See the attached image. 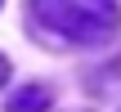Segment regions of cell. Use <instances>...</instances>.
<instances>
[{"mask_svg":"<svg viewBox=\"0 0 121 112\" xmlns=\"http://www.w3.org/2000/svg\"><path fill=\"white\" fill-rule=\"evenodd\" d=\"M4 112H49V90L45 85H22V90L9 94Z\"/></svg>","mask_w":121,"mask_h":112,"instance_id":"2","label":"cell"},{"mask_svg":"<svg viewBox=\"0 0 121 112\" xmlns=\"http://www.w3.org/2000/svg\"><path fill=\"white\" fill-rule=\"evenodd\" d=\"M31 18L72 45L108 40L121 27V9L112 0H31Z\"/></svg>","mask_w":121,"mask_h":112,"instance_id":"1","label":"cell"},{"mask_svg":"<svg viewBox=\"0 0 121 112\" xmlns=\"http://www.w3.org/2000/svg\"><path fill=\"white\" fill-rule=\"evenodd\" d=\"M4 81H9V58L0 54V85H4Z\"/></svg>","mask_w":121,"mask_h":112,"instance_id":"3","label":"cell"}]
</instances>
